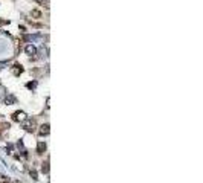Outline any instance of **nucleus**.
<instances>
[{"mask_svg":"<svg viewBox=\"0 0 203 183\" xmlns=\"http://www.w3.org/2000/svg\"><path fill=\"white\" fill-rule=\"evenodd\" d=\"M26 117H28V116H26L25 111H15L14 113V121H17V122H23Z\"/></svg>","mask_w":203,"mask_h":183,"instance_id":"f03ea898","label":"nucleus"},{"mask_svg":"<svg viewBox=\"0 0 203 183\" xmlns=\"http://www.w3.org/2000/svg\"><path fill=\"white\" fill-rule=\"evenodd\" d=\"M32 15H34V17H37V18H40V17H41V14L38 12V11H32Z\"/></svg>","mask_w":203,"mask_h":183,"instance_id":"0eeeda50","label":"nucleus"},{"mask_svg":"<svg viewBox=\"0 0 203 183\" xmlns=\"http://www.w3.org/2000/svg\"><path fill=\"white\" fill-rule=\"evenodd\" d=\"M12 72H14V75H20L21 72H23V67H21L20 64H15L14 69H12Z\"/></svg>","mask_w":203,"mask_h":183,"instance_id":"39448f33","label":"nucleus"},{"mask_svg":"<svg viewBox=\"0 0 203 183\" xmlns=\"http://www.w3.org/2000/svg\"><path fill=\"white\" fill-rule=\"evenodd\" d=\"M31 175H32V179H37V173H35V171H31Z\"/></svg>","mask_w":203,"mask_h":183,"instance_id":"1a4fd4ad","label":"nucleus"},{"mask_svg":"<svg viewBox=\"0 0 203 183\" xmlns=\"http://www.w3.org/2000/svg\"><path fill=\"white\" fill-rule=\"evenodd\" d=\"M26 53H28V55H35V53H37V49H35V46H32V44L26 46Z\"/></svg>","mask_w":203,"mask_h":183,"instance_id":"20e7f679","label":"nucleus"},{"mask_svg":"<svg viewBox=\"0 0 203 183\" xmlns=\"http://www.w3.org/2000/svg\"><path fill=\"white\" fill-rule=\"evenodd\" d=\"M28 87H29V89H34V87H35V83H29Z\"/></svg>","mask_w":203,"mask_h":183,"instance_id":"9d476101","label":"nucleus"},{"mask_svg":"<svg viewBox=\"0 0 203 183\" xmlns=\"http://www.w3.org/2000/svg\"><path fill=\"white\" fill-rule=\"evenodd\" d=\"M44 151H46V143L44 142H38V153L43 154Z\"/></svg>","mask_w":203,"mask_h":183,"instance_id":"423d86ee","label":"nucleus"},{"mask_svg":"<svg viewBox=\"0 0 203 183\" xmlns=\"http://www.w3.org/2000/svg\"><path fill=\"white\" fill-rule=\"evenodd\" d=\"M43 173H47V171H49V166H47V163H43Z\"/></svg>","mask_w":203,"mask_h":183,"instance_id":"6e6552de","label":"nucleus"},{"mask_svg":"<svg viewBox=\"0 0 203 183\" xmlns=\"http://www.w3.org/2000/svg\"><path fill=\"white\" fill-rule=\"evenodd\" d=\"M40 134L44 136V134H49V124H43L40 127Z\"/></svg>","mask_w":203,"mask_h":183,"instance_id":"7ed1b4c3","label":"nucleus"},{"mask_svg":"<svg viewBox=\"0 0 203 183\" xmlns=\"http://www.w3.org/2000/svg\"><path fill=\"white\" fill-rule=\"evenodd\" d=\"M35 127H37V124H35L34 119H29V117H26V119L23 121V128H25V130L34 133V131H35Z\"/></svg>","mask_w":203,"mask_h":183,"instance_id":"f257e3e1","label":"nucleus"}]
</instances>
